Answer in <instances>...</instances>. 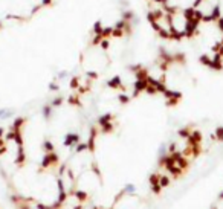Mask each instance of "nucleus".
Wrapping results in <instances>:
<instances>
[{
    "label": "nucleus",
    "instance_id": "f257e3e1",
    "mask_svg": "<svg viewBox=\"0 0 223 209\" xmlns=\"http://www.w3.org/2000/svg\"><path fill=\"white\" fill-rule=\"evenodd\" d=\"M142 199L132 189H124L116 194L109 209H141Z\"/></svg>",
    "mask_w": 223,
    "mask_h": 209
}]
</instances>
